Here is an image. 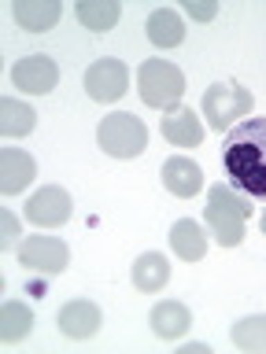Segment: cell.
I'll return each mask as SVG.
<instances>
[{"mask_svg":"<svg viewBox=\"0 0 266 354\" xmlns=\"http://www.w3.org/2000/svg\"><path fill=\"white\" fill-rule=\"evenodd\" d=\"M185 15H193L196 22H211L218 15V4L215 0H185Z\"/></svg>","mask_w":266,"mask_h":354,"instance_id":"24","label":"cell"},{"mask_svg":"<svg viewBox=\"0 0 266 354\" xmlns=\"http://www.w3.org/2000/svg\"><path fill=\"white\" fill-rule=\"evenodd\" d=\"M33 177H37V162L19 148H4L0 151V192L4 196H19Z\"/></svg>","mask_w":266,"mask_h":354,"instance_id":"14","label":"cell"},{"mask_svg":"<svg viewBox=\"0 0 266 354\" xmlns=\"http://www.w3.org/2000/svg\"><path fill=\"white\" fill-rule=\"evenodd\" d=\"M222 166L229 185L251 203H266V115L244 118L226 133Z\"/></svg>","mask_w":266,"mask_h":354,"instance_id":"1","label":"cell"},{"mask_svg":"<svg viewBox=\"0 0 266 354\" xmlns=\"http://www.w3.org/2000/svg\"><path fill=\"white\" fill-rule=\"evenodd\" d=\"M33 126H37V111L30 104L11 96L0 100V133L4 137H26V133H33Z\"/></svg>","mask_w":266,"mask_h":354,"instance_id":"19","label":"cell"},{"mask_svg":"<svg viewBox=\"0 0 266 354\" xmlns=\"http://www.w3.org/2000/svg\"><path fill=\"white\" fill-rule=\"evenodd\" d=\"M163 185L166 192L177 196V199H193L200 188H204V170L185 159V155H170V159L163 162Z\"/></svg>","mask_w":266,"mask_h":354,"instance_id":"11","label":"cell"},{"mask_svg":"<svg viewBox=\"0 0 266 354\" xmlns=\"http://www.w3.org/2000/svg\"><path fill=\"white\" fill-rule=\"evenodd\" d=\"M170 248L174 254L181 262H200L207 254V232L200 221L193 218H181V221H174V229H170Z\"/></svg>","mask_w":266,"mask_h":354,"instance_id":"17","label":"cell"},{"mask_svg":"<svg viewBox=\"0 0 266 354\" xmlns=\"http://www.w3.org/2000/svg\"><path fill=\"white\" fill-rule=\"evenodd\" d=\"M71 192L60 185H44L37 188V192L30 196V203H26V218L33 221V225H41V229H55V225H63L66 218H71Z\"/></svg>","mask_w":266,"mask_h":354,"instance_id":"8","label":"cell"},{"mask_svg":"<svg viewBox=\"0 0 266 354\" xmlns=\"http://www.w3.org/2000/svg\"><path fill=\"white\" fill-rule=\"evenodd\" d=\"M148 325L152 332L159 339H181L188 328H193V314H188V306L185 303H177V299H163V303H155L152 306V317H148Z\"/></svg>","mask_w":266,"mask_h":354,"instance_id":"12","label":"cell"},{"mask_svg":"<svg viewBox=\"0 0 266 354\" xmlns=\"http://www.w3.org/2000/svg\"><path fill=\"white\" fill-rule=\"evenodd\" d=\"M144 33H148L155 48H177L185 41V22L174 8H155L148 22H144Z\"/></svg>","mask_w":266,"mask_h":354,"instance_id":"16","label":"cell"},{"mask_svg":"<svg viewBox=\"0 0 266 354\" xmlns=\"http://www.w3.org/2000/svg\"><path fill=\"white\" fill-rule=\"evenodd\" d=\"M15 240H19V221L11 210H0V248H15Z\"/></svg>","mask_w":266,"mask_h":354,"instance_id":"23","label":"cell"},{"mask_svg":"<svg viewBox=\"0 0 266 354\" xmlns=\"http://www.w3.org/2000/svg\"><path fill=\"white\" fill-rule=\"evenodd\" d=\"M33 328V314L26 303H19V299H8L4 306H0V339L4 343H19L26 339Z\"/></svg>","mask_w":266,"mask_h":354,"instance_id":"20","label":"cell"},{"mask_svg":"<svg viewBox=\"0 0 266 354\" xmlns=\"http://www.w3.org/2000/svg\"><path fill=\"white\" fill-rule=\"evenodd\" d=\"M96 144L111 155V159H137V155L148 148V129H144V122L137 115H130V111H111V115L100 118Z\"/></svg>","mask_w":266,"mask_h":354,"instance_id":"3","label":"cell"},{"mask_svg":"<svg viewBox=\"0 0 266 354\" xmlns=\"http://www.w3.org/2000/svg\"><path fill=\"white\" fill-rule=\"evenodd\" d=\"M74 15H78V22H82V26L104 33V30H111V26L122 19V8L115 4V0H78Z\"/></svg>","mask_w":266,"mask_h":354,"instance_id":"21","label":"cell"},{"mask_svg":"<svg viewBox=\"0 0 266 354\" xmlns=\"http://www.w3.org/2000/svg\"><path fill=\"white\" fill-rule=\"evenodd\" d=\"M251 218V199H244L233 185L207 188V229L222 248H237L244 240V221Z\"/></svg>","mask_w":266,"mask_h":354,"instance_id":"2","label":"cell"},{"mask_svg":"<svg viewBox=\"0 0 266 354\" xmlns=\"http://www.w3.org/2000/svg\"><path fill=\"white\" fill-rule=\"evenodd\" d=\"M63 19L60 0H15V22L30 33H44Z\"/></svg>","mask_w":266,"mask_h":354,"instance_id":"15","label":"cell"},{"mask_svg":"<svg viewBox=\"0 0 266 354\" xmlns=\"http://www.w3.org/2000/svg\"><path fill=\"white\" fill-rule=\"evenodd\" d=\"M100 321H104V314H100V306L89 303V299H71V303L55 314V325H60V332L66 339H93L100 332Z\"/></svg>","mask_w":266,"mask_h":354,"instance_id":"10","label":"cell"},{"mask_svg":"<svg viewBox=\"0 0 266 354\" xmlns=\"http://www.w3.org/2000/svg\"><path fill=\"white\" fill-rule=\"evenodd\" d=\"M55 82H60V66H55V59H48V55H26V59H19L11 66V85L22 88V93H30V96L52 93Z\"/></svg>","mask_w":266,"mask_h":354,"instance_id":"9","label":"cell"},{"mask_svg":"<svg viewBox=\"0 0 266 354\" xmlns=\"http://www.w3.org/2000/svg\"><path fill=\"white\" fill-rule=\"evenodd\" d=\"M71 262V248L60 236H26L19 243V266H26L33 273H63Z\"/></svg>","mask_w":266,"mask_h":354,"instance_id":"7","label":"cell"},{"mask_svg":"<svg viewBox=\"0 0 266 354\" xmlns=\"http://www.w3.org/2000/svg\"><path fill=\"white\" fill-rule=\"evenodd\" d=\"M126 88H130V71L122 59H115V55L96 59L85 71V93H89V100H96V104H115V100L126 96Z\"/></svg>","mask_w":266,"mask_h":354,"instance_id":"6","label":"cell"},{"mask_svg":"<svg viewBox=\"0 0 266 354\" xmlns=\"http://www.w3.org/2000/svg\"><path fill=\"white\" fill-rule=\"evenodd\" d=\"M166 281H170V262H166L159 251H148L133 262V288H137V292L155 295L166 288Z\"/></svg>","mask_w":266,"mask_h":354,"instance_id":"18","label":"cell"},{"mask_svg":"<svg viewBox=\"0 0 266 354\" xmlns=\"http://www.w3.org/2000/svg\"><path fill=\"white\" fill-rule=\"evenodd\" d=\"M137 88H141V100L148 107L170 111L185 96V74L166 59H144L137 71Z\"/></svg>","mask_w":266,"mask_h":354,"instance_id":"4","label":"cell"},{"mask_svg":"<svg viewBox=\"0 0 266 354\" xmlns=\"http://www.w3.org/2000/svg\"><path fill=\"white\" fill-rule=\"evenodd\" d=\"M163 137L174 144V148H196L204 140V122L196 118L193 107H170L163 115Z\"/></svg>","mask_w":266,"mask_h":354,"instance_id":"13","label":"cell"},{"mask_svg":"<svg viewBox=\"0 0 266 354\" xmlns=\"http://www.w3.org/2000/svg\"><path fill=\"white\" fill-rule=\"evenodd\" d=\"M263 232H266V214H263Z\"/></svg>","mask_w":266,"mask_h":354,"instance_id":"25","label":"cell"},{"mask_svg":"<svg viewBox=\"0 0 266 354\" xmlns=\"http://www.w3.org/2000/svg\"><path fill=\"white\" fill-rule=\"evenodd\" d=\"M251 93L244 88L240 82H215L207 85L204 93V115H207V126L218 129V133H229L237 122H244V115L251 111Z\"/></svg>","mask_w":266,"mask_h":354,"instance_id":"5","label":"cell"},{"mask_svg":"<svg viewBox=\"0 0 266 354\" xmlns=\"http://www.w3.org/2000/svg\"><path fill=\"white\" fill-rule=\"evenodd\" d=\"M233 347L237 351H251V354H266V314H255V317H244L233 325L229 332Z\"/></svg>","mask_w":266,"mask_h":354,"instance_id":"22","label":"cell"}]
</instances>
